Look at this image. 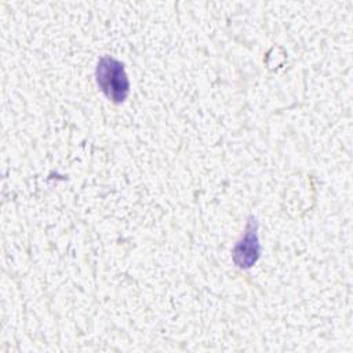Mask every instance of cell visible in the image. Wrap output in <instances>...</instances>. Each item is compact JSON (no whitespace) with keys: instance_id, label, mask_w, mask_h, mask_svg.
<instances>
[{"instance_id":"1","label":"cell","mask_w":353,"mask_h":353,"mask_svg":"<svg viewBox=\"0 0 353 353\" xmlns=\"http://www.w3.org/2000/svg\"><path fill=\"white\" fill-rule=\"evenodd\" d=\"M95 79L101 92L112 102L121 103L130 94V80L124 65L112 58L101 57L95 68Z\"/></svg>"},{"instance_id":"2","label":"cell","mask_w":353,"mask_h":353,"mask_svg":"<svg viewBox=\"0 0 353 353\" xmlns=\"http://www.w3.org/2000/svg\"><path fill=\"white\" fill-rule=\"evenodd\" d=\"M259 252L261 244L258 239V222L254 216H251L247 222L244 236L234 245L233 261L239 268L248 269L258 261Z\"/></svg>"}]
</instances>
